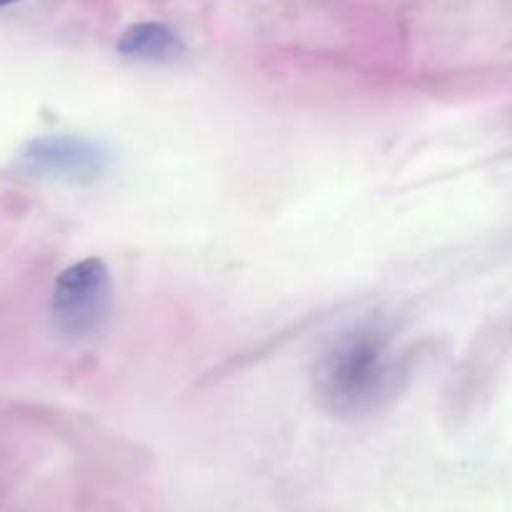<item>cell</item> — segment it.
I'll return each mask as SVG.
<instances>
[{"label": "cell", "instance_id": "obj_1", "mask_svg": "<svg viewBox=\"0 0 512 512\" xmlns=\"http://www.w3.org/2000/svg\"><path fill=\"white\" fill-rule=\"evenodd\" d=\"M405 382V367L390 334L357 327L337 334L312 369L319 407L337 417H367L390 405Z\"/></svg>", "mask_w": 512, "mask_h": 512}, {"label": "cell", "instance_id": "obj_2", "mask_svg": "<svg viewBox=\"0 0 512 512\" xmlns=\"http://www.w3.org/2000/svg\"><path fill=\"white\" fill-rule=\"evenodd\" d=\"M53 324L71 339L96 337L113 312V282L106 264L96 256L63 269L51 299Z\"/></svg>", "mask_w": 512, "mask_h": 512}, {"label": "cell", "instance_id": "obj_3", "mask_svg": "<svg viewBox=\"0 0 512 512\" xmlns=\"http://www.w3.org/2000/svg\"><path fill=\"white\" fill-rule=\"evenodd\" d=\"M18 166L36 179H56L86 186L113 166V151L86 136H41L23 146Z\"/></svg>", "mask_w": 512, "mask_h": 512}, {"label": "cell", "instance_id": "obj_4", "mask_svg": "<svg viewBox=\"0 0 512 512\" xmlns=\"http://www.w3.org/2000/svg\"><path fill=\"white\" fill-rule=\"evenodd\" d=\"M123 58L146 63H174L186 53L184 41L164 23H136L118 38Z\"/></svg>", "mask_w": 512, "mask_h": 512}, {"label": "cell", "instance_id": "obj_5", "mask_svg": "<svg viewBox=\"0 0 512 512\" xmlns=\"http://www.w3.org/2000/svg\"><path fill=\"white\" fill-rule=\"evenodd\" d=\"M13 3H21V0H0V8H8L13 6Z\"/></svg>", "mask_w": 512, "mask_h": 512}]
</instances>
